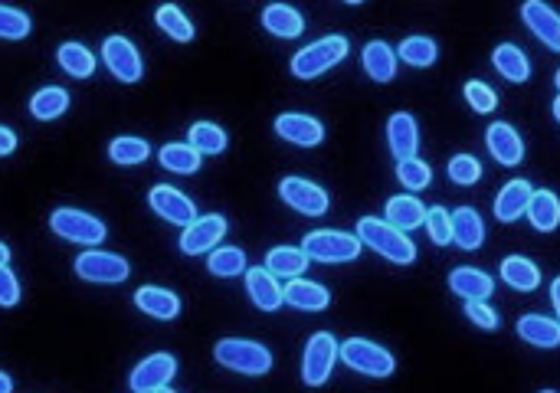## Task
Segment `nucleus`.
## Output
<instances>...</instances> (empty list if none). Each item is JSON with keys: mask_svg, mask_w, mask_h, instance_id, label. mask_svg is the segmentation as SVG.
Returning a JSON list of instances; mask_svg holds the SVG:
<instances>
[{"mask_svg": "<svg viewBox=\"0 0 560 393\" xmlns=\"http://www.w3.org/2000/svg\"><path fill=\"white\" fill-rule=\"evenodd\" d=\"M357 240L364 246H371L377 256H384L397 266H410L416 259V246L407 233H400L397 226H390L387 220L377 217H361L357 220Z\"/></svg>", "mask_w": 560, "mask_h": 393, "instance_id": "nucleus-1", "label": "nucleus"}, {"mask_svg": "<svg viewBox=\"0 0 560 393\" xmlns=\"http://www.w3.org/2000/svg\"><path fill=\"white\" fill-rule=\"evenodd\" d=\"M217 364L226 367L233 374H246V377H262L272 371V351L259 341H246V338H223L213 348Z\"/></svg>", "mask_w": 560, "mask_h": 393, "instance_id": "nucleus-2", "label": "nucleus"}, {"mask_svg": "<svg viewBox=\"0 0 560 393\" xmlns=\"http://www.w3.org/2000/svg\"><path fill=\"white\" fill-rule=\"evenodd\" d=\"M344 56H348V40L321 37L292 56V76L295 79H318V76H325L328 69H335Z\"/></svg>", "mask_w": 560, "mask_h": 393, "instance_id": "nucleus-3", "label": "nucleus"}, {"mask_svg": "<svg viewBox=\"0 0 560 393\" xmlns=\"http://www.w3.org/2000/svg\"><path fill=\"white\" fill-rule=\"evenodd\" d=\"M50 230L66 243H79V246H99L105 240V223L99 217H92L86 210L76 207H59L50 213Z\"/></svg>", "mask_w": 560, "mask_h": 393, "instance_id": "nucleus-4", "label": "nucleus"}, {"mask_svg": "<svg viewBox=\"0 0 560 393\" xmlns=\"http://www.w3.org/2000/svg\"><path fill=\"white\" fill-rule=\"evenodd\" d=\"M338 357L351 367V371L364 374V377H390L393 371H397V361H393V354L387 348H380L377 341H367V338L341 341Z\"/></svg>", "mask_w": 560, "mask_h": 393, "instance_id": "nucleus-5", "label": "nucleus"}, {"mask_svg": "<svg viewBox=\"0 0 560 393\" xmlns=\"http://www.w3.org/2000/svg\"><path fill=\"white\" fill-rule=\"evenodd\" d=\"M361 240L357 233H344V230H315L302 240V253L312 262H354L361 256Z\"/></svg>", "mask_w": 560, "mask_h": 393, "instance_id": "nucleus-6", "label": "nucleus"}, {"mask_svg": "<svg viewBox=\"0 0 560 393\" xmlns=\"http://www.w3.org/2000/svg\"><path fill=\"white\" fill-rule=\"evenodd\" d=\"M76 276L82 282H95V285H118L128 282L131 276V262L118 253H102V249H86L76 259Z\"/></svg>", "mask_w": 560, "mask_h": 393, "instance_id": "nucleus-7", "label": "nucleus"}, {"mask_svg": "<svg viewBox=\"0 0 560 393\" xmlns=\"http://www.w3.org/2000/svg\"><path fill=\"white\" fill-rule=\"evenodd\" d=\"M335 361H338V341L328 331H315L302 354V380L308 387H321L331 377V371H335Z\"/></svg>", "mask_w": 560, "mask_h": 393, "instance_id": "nucleus-8", "label": "nucleus"}, {"mask_svg": "<svg viewBox=\"0 0 560 393\" xmlns=\"http://www.w3.org/2000/svg\"><path fill=\"white\" fill-rule=\"evenodd\" d=\"M174 374H177V357L168 351H158V354H148L145 361H138V367L128 377V387L131 393H158L171 384Z\"/></svg>", "mask_w": 560, "mask_h": 393, "instance_id": "nucleus-9", "label": "nucleus"}, {"mask_svg": "<svg viewBox=\"0 0 560 393\" xmlns=\"http://www.w3.org/2000/svg\"><path fill=\"white\" fill-rule=\"evenodd\" d=\"M279 197H282V204L299 210L302 217H321V213H328V204H331L328 190L312 184V181H305V177H282Z\"/></svg>", "mask_w": 560, "mask_h": 393, "instance_id": "nucleus-10", "label": "nucleus"}, {"mask_svg": "<svg viewBox=\"0 0 560 393\" xmlns=\"http://www.w3.org/2000/svg\"><path fill=\"white\" fill-rule=\"evenodd\" d=\"M102 63L118 82H138L145 76V63H141V53L135 50V43L128 37H109L102 43Z\"/></svg>", "mask_w": 560, "mask_h": 393, "instance_id": "nucleus-11", "label": "nucleus"}, {"mask_svg": "<svg viewBox=\"0 0 560 393\" xmlns=\"http://www.w3.org/2000/svg\"><path fill=\"white\" fill-rule=\"evenodd\" d=\"M148 207L158 213L161 220H168L174 226H187L197 220V207H194V200H190L187 194H181L177 187H168V184H158V187H151V194H148Z\"/></svg>", "mask_w": 560, "mask_h": 393, "instance_id": "nucleus-12", "label": "nucleus"}, {"mask_svg": "<svg viewBox=\"0 0 560 393\" xmlns=\"http://www.w3.org/2000/svg\"><path fill=\"white\" fill-rule=\"evenodd\" d=\"M223 236H226V217H220V213H207V217H197L184 230V236H181V253L184 256L213 253V249L220 246Z\"/></svg>", "mask_w": 560, "mask_h": 393, "instance_id": "nucleus-13", "label": "nucleus"}, {"mask_svg": "<svg viewBox=\"0 0 560 393\" xmlns=\"http://www.w3.org/2000/svg\"><path fill=\"white\" fill-rule=\"evenodd\" d=\"M276 135L282 141H289V145H299V148H315L325 141V125L318 122L312 115H302V112H285L276 118Z\"/></svg>", "mask_w": 560, "mask_h": 393, "instance_id": "nucleus-14", "label": "nucleus"}, {"mask_svg": "<svg viewBox=\"0 0 560 393\" xmlns=\"http://www.w3.org/2000/svg\"><path fill=\"white\" fill-rule=\"evenodd\" d=\"M521 17H524V23H528V30L547 46V50L560 53V14L557 10L541 4V0H528V4L521 7Z\"/></svg>", "mask_w": 560, "mask_h": 393, "instance_id": "nucleus-15", "label": "nucleus"}, {"mask_svg": "<svg viewBox=\"0 0 560 393\" xmlns=\"http://www.w3.org/2000/svg\"><path fill=\"white\" fill-rule=\"evenodd\" d=\"M485 145H488V151H492V158L498 164H505V168H518V164L524 161V141H521V135L508 122L488 125Z\"/></svg>", "mask_w": 560, "mask_h": 393, "instance_id": "nucleus-16", "label": "nucleus"}, {"mask_svg": "<svg viewBox=\"0 0 560 393\" xmlns=\"http://www.w3.org/2000/svg\"><path fill=\"white\" fill-rule=\"evenodd\" d=\"M387 145L393 151V158H397V164L416 158V148H420V128H416V118L410 112H393L390 115Z\"/></svg>", "mask_w": 560, "mask_h": 393, "instance_id": "nucleus-17", "label": "nucleus"}, {"mask_svg": "<svg viewBox=\"0 0 560 393\" xmlns=\"http://www.w3.org/2000/svg\"><path fill=\"white\" fill-rule=\"evenodd\" d=\"M135 308L158 321H174L181 315V295L171 289H161V285H141L135 292Z\"/></svg>", "mask_w": 560, "mask_h": 393, "instance_id": "nucleus-18", "label": "nucleus"}, {"mask_svg": "<svg viewBox=\"0 0 560 393\" xmlns=\"http://www.w3.org/2000/svg\"><path fill=\"white\" fill-rule=\"evenodd\" d=\"M246 292H249V302H253L259 312H279L285 295H282V285L276 282L269 269H246Z\"/></svg>", "mask_w": 560, "mask_h": 393, "instance_id": "nucleus-19", "label": "nucleus"}, {"mask_svg": "<svg viewBox=\"0 0 560 393\" xmlns=\"http://www.w3.org/2000/svg\"><path fill=\"white\" fill-rule=\"evenodd\" d=\"M282 295H285V305L299 308V312H325L331 305V292L312 279H292L282 289Z\"/></svg>", "mask_w": 560, "mask_h": 393, "instance_id": "nucleus-20", "label": "nucleus"}, {"mask_svg": "<svg viewBox=\"0 0 560 393\" xmlns=\"http://www.w3.org/2000/svg\"><path fill=\"white\" fill-rule=\"evenodd\" d=\"M534 187L528 181H511L502 187V194L495 197V217L502 223H515L518 217H528Z\"/></svg>", "mask_w": 560, "mask_h": 393, "instance_id": "nucleus-21", "label": "nucleus"}, {"mask_svg": "<svg viewBox=\"0 0 560 393\" xmlns=\"http://www.w3.org/2000/svg\"><path fill=\"white\" fill-rule=\"evenodd\" d=\"M449 289L462 295L466 302H488V295L495 292V282L482 269H452L449 272Z\"/></svg>", "mask_w": 560, "mask_h": 393, "instance_id": "nucleus-22", "label": "nucleus"}, {"mask_svg": "<svg viewBox=\"0 0 560 393\" xmlns=\"http://www.w3.org/2000/svg\"><path fill=\"white\" fill-rule=\"evenodd\" d=\"M518 338L534 344V348H557L560 344V321L547 315H521L518 318Z\"/></svg>", "mask_w": 560, "mask_h": 393, "instance_id": "nucleus-23", "label": "nucleus"}, {"mask_svg": "<svg viewBox=\"0 0 560 393\" xmlns=\"http://www.w3.org/2000/svg\"><path fill=\"white\" fill-rule=\"evenodd\" d=\"M452 243L459 249H466V253H472V249H479L485 243V223L472 207H459L452 213Z\"/></svg>", "mask_w": 560, "mask_h": 393, "instance_id": "nucleus-24", "label": "nucleus"}, {"mask_svg": "<svg viewBox=\"0 0 560 393\" xmlns=\"http://www.w3.org/2000/svg\"><path fill=\"white\" fill-rule=\"evenodd\" d=\"M361 63H364V73L374 82H390L393 76H397V50H390L384 40L367 43L361 53Z\"/></svg>", "mask_w": 560, "mask_h": 393, "instance_id": "nucleus-25", "label": "nucleus"}, {"mask_svg": "<svg viewBox=\"0 0 560 393\" xmlns=\"http://www.w3.org/2000/svg\"><path fill=\"white\" fill-rule=\"evenodd\" d=\"M387 223L397 226L400 233H410L426 223V207L413 194H397L387 200Z\"/></svg>", "mask_w": 560, "mask_h": 393, "instance_id": "nucleus-26", "label": "nucleus"}, {"mask_svg": "<svg viewBox=\"0 0 560 393\" xmlns=\"http://www.w3.org/2000/svg\"><path fill=\"white\" fill-rule=\"evenodd\" d=\"M262 27H266L272 37L295 40L305 30V20H302L299 10L289 7V4H272V7L262 10Z\"/></svg>", "mask_w": 560, "mask_h": 393, "instance_id": "nucleus-27", "label": "nucleus"}, {"mask_svg": "<svg viewBox=\"0 0 560 393\" xmlns=\"http://www.w3.org/2000/svg\"><path fill=\"white\" fill-rule=\"evenodd\" d=\"M308 262L312 259H308L299 246H272L266 253V269L272 276H285V279H302Z\"/></svg>", "mask_w": 560, "mask_h": 393, "instance_id": "nucleus-28", "label": "nucleus"}, {"mask_svg": "<svg viewBox=\"0 0 560 393\" xmlns=\"http://www.w3.org/2000/svg\"><path fill=\"white\" fill-rule=\"evenodd\" d=\"M56 63H59V69H63L66 76H73V79H92L95 76V53H89L86 46L82 43H63L56 50Z\"/></svg>", "mask_w": 560, "mask_h": 393, "instance_id": "nucleus-29", "label": "nucleus"}, {"mask_svg": "<svg viewBox=\"0 0 560 393\" xmlns=\"http://www.w3.org/2000/svg\"><path fill=\"white\" fill-rule=\"evenodd\" d=\"M528 220L538 233H554L560 226V200L551 190H534L531 207H528Z\"/></svg>", "mask_w": 560, "mask_h": 393, "instance_id": "nucleus-30", "label": "nucleus"}, {"mask_svg": "<svg viewBox=\"0 0 560 393\" xmlns=\"http://www.w3.org/2000/svg\"><path fill=\"white\" fill-rule=\"evenodd\" d=\"M502 279L518 292H534L541 285V269L528 256H508L502 259Z\"/></svg>", "mask_w": 560, "mask_h": 393, "instance_id": "nucleus-31", "label": "nucleus"}, {"mask_svg": "<svg viewBox=\"0 0 560 393\" xmlns=\"http://www.w3.org/2000/svg\"><path fill=\"white\" fill-rule=\"evenodd\" d=\"M158 161H161V168L171 171V174H197L200 164H204V158H200L190 145H184V141H171V145H164L158 151Z\"/></svg>", "mask_w": 560, "mask_h": 393, "instance_id": "nucleus-32", "label": "nucleus"}, {"mask_svg": "<svg viewBox=\"0 0 560 393\" xmlns=\"http://www.w3.org/2000/svg\"><path fill=\"white\" fill-rule=\"evenodd\" d=\"M492 63H495V69H498V73H502L508 82H528V76H531V63H528V56H524L515 43H502V46H495Z\"/></svg>", "mask_w": 560, "mask_h": 393, "instance_id": "nucleus-33", "label": "nucleus"}, {"mask_svg": "<svg viewBox=\"0 0 560 393\" xmlns=\"http://www.w3.org/2000/svg\"><path fill=\"white\" fill-rule=\"evenodd\" d=\"M69 109V92L63 86H46L40 92H33L30 99V115L37 118V122H53Z\"/></svg>", "mask_w": 560, "mask_h": 393, "instance_id": "nucleus-34", "label": "nucleus"}, {"mask_svg": "<svg viewBox=\"0 0 560 393\" xmlns=\"http://www.w3.org/2000/svg\"><path fill=\"white\" fill-rule=\"evenodd\" d=\"M187 145L194 148L200 158L204 154H223L226 145H230V138H226V131L213 122H194L187 131Z\"/></svg>", "mask_w": 560, "mask_h": 393, "instance_id": "nucleus-35", "label": "nucleus"}, {"mask_svg": "<svg viewBox=\"0 0 560 393\" xmlns=\"http://www.w3.org/2000/svg\"><path fill=\"white\" fill-rule=\"evenodd\" d=\"M109 158L118 164V168H135V164H145L151 158V145L145 138H135V135L112 138Z\"/></svg>", "mask_w": 560, "mask_h": 393, "instance_id": "nucleus-36", "label": "nucleus"}, {"mask_svg": "<svg viewBox=\"0 0 560 393\" xmlns=\"http://www.w3.org/2000/svg\"><path fill=\"white\" fill-rule=\"evenodd\" d=\"M207 269H210V276H217V279L243 276V272H246V253L240 246H217L207 256Z\"/></svg>", "mask_w": 560, "mask_h": 393, "instance_id": "nucleus-37", "label": "nucleus"}, {"mask_svg": "<svg viewBox=\"0 0 560 393\" xmlns=\"http://www.w3.org/2000/svg\"><path fill=\"white\" fill-rule=\"evenodd\" d=\"M154 20H158V27L168 33L171 40H177V43H190V40H194V23L187 20V14H184L181 7L164 4V7H158Z\"/></svg>", "mask_w": 560, "mask_h": 393, "instance_id": "nucleus-38", "label": "nucleus"}, {"mask_svg": "<svg viewBox=\"0 0 560 393\" xmlns=\"http://www.w3.org/2000/svg\"><path fill=\"white\" fill-rule=\"evenodd\" d=\"M397 56L403 59V63L423 69V66H433V63H436L439 50H436V43H433L430 37H407V40L400 43Z\"/></svg>", "mask_w": 560, "mask_h": 393, "instance_id": "nucleus-39", "label": "nucleus"}, {"mask_svg": "<svg viewBox=\"0 0 560 393\" xmlns=\"http://www.w3.org/2000/svg\"><path fill=\"white\" fill-rule=\"evenodd\" d=\"M397 181L407 187V190H423L433 184V168L420 158H410V161H400L397 164Z\"/></svg>", "mask_w": 560, "mask_h": 393, "instance_id": "nucleus-40", "label": "nucleus"}, {"mask_svg": "<svg viewBox=\"0 0 560 393\" xmlns=\"http://www.w3.org/2000/svg\"><path fill=\"white\" fill-rule=\"evenodd\" d=\"M449 181L459 184V187H472L479 184L482 177V164L479 158H472V154H456V158H449Z\"/></svg>", "mask_w": 560, "mask_h": 393, "instance_id": "nucleus-41", "label": "nucleus"}, {"mask_svg": "<svg viewBox=\"0 0 560 393\" xmlns=\"http://www.w3.org/2000/svg\"><path fill=\"white\" fill-rule=\"evenodd\" d=\"M30 17L17 7H0V40H27Z\"/></svg>", "mask_w": 560, "mask_h": 393, "instance_id": "nucleus-42", "label": "nucleus"}, {"mask_svg": "<svg viewBox=\"0 0 560 393\" xmlns=\"http://www.w3.org/2000/svg\"><path fill=\"white\" fill-rule=\"evenodd\" d=\"M426 230H430V240L436 246L452 243V213L446 207H430L426 210Z\"/></svg>", "mask_w": 560, "mask_h": 393, "instance_id": "nucleus-43", "label": "nucleus"}, {"mask_svg": "<svg viewBox=\"0 0 560 393\" xmlns=\"http://www.w3.org/2000/svg\"><path fill=\"white\" fill-rule=\"evenodd\" d=\"M466 102L472 105L475 112H482V115H488V112H495L498 109V95L485 86V82H466Z\"/></svg>", "mask_w": 560, "mask_h": 393, "instance_id": "nucleus-44", "label": "nucleus"}, {"mask_svg": "<svg viewBox=\"0 0 560 393\" xmlns=\"http://www.w3.org/2000/svg\"><path fill=\"white\" fill-rule=\"evenodd\" d=\"M20 295H23L20 279L14 276V272H10V266H4V269H0V305L14 308L20 302Z\"/></svg>", "mask_w": 560, "mask_h": 393, "instance_id": "nucleus-45", "label": "nucleus"}, {"mask_svg": "<svg viewBox=\"0 0 560 393\" xmlns=\"http://www.w3.org/2000/svg\"><path fill=\"white\" fill-rule=\"evenodd\" d=\"M466 315H469L472 325H479L482 331H495L498 328L495 308H488L485 302H466Z\"/></svg>", "mask_w": 560, "mask_h": 393, "instance_id": "nucleus-46", "label": "nucleus"}, {"mask_svg": "<svg viewBox=\"0 0 560 393\" xmlns=\"http://www.w3.org/2000/svg\"><path fill=\"white\" fill-rule=\"evenodd\" d=\"M14 151H17V135L7 125H0V158H7Z\"/></svg>", "mask_w": 560, "mask_h": 393, "instance_id": "nucleus-47", "label": "nucleus"}, {"mask_svg": "<svg viewBox=\"0 0 560 393\" xmlns=\"http://www.w3.org/2000/svg\"><path fill=\"white\" fill-rule=\"evenodd\" d=\"M551 302H554V312H557V321H560V276L551 285Z\"/></svg>", "mask_w": 560, "mask_h": 393, "instance_id": "nucleus-48", "label": "nucleus"}, {"mask_svg": "<svg viewBox=\"0 0 560 393\" xmlns=\"http://www.w3.org/2000/svg\"><path fill=\"white\" fill-rule=\"evenodd\" d=\"M0 393H14V380H10V374L0 371Z\"/></svg>", "mask_w": 560, "mask_h": 393, "instance_id": "nucleus-49", "label": "nucleus"}, {"mask_svg": "<svg viewBox=\"0 0 560 393\" xmlns=\"http://www.w3.org/2000/svg\"><path fill=\"white\" fill-rule=\"evenodd\" d=\"M7 262H10V246H7V243H0V269H4Z\"/></svg>", "mask_w": 560, "mask_h": 393, "instance_id": "nucleus-50", "label": "nucleus"}, {"mask_svg": "<svg viewBox=\"0 0 560 393\" xmlns=\"http://www.w3.org/2000/svg\"><path fill=\"white\" fill-rule=\"evenodd\" d=\"M554 118H557V122H560V95H557V99H554Z\"/></svg>", "mask_w": 560, "mask_h": 393, "instance_id": "nucleus-51", "label": "nucleus"}, {"mask_svg": "<svg viewBox=\"0 0 560 393\" xmlns=\"http://www.w3.org/2000/svg\"><path fill=\"white\" fill-rule=\"evenodd\" d=\"M554 82H557V92H560V69H557V76H554Z\"/></svg>", "mask_w": 560, "mask_h": 393, "instance_id": "nucleus-52", "label": "nucleus"}, {"mask_svg": "<svg viewBox=\"0 0 560 393\" xmlns=\"http://www.w3.org/2000/svg\"><path fill=\"white\" fill-rule=\"evenodd\" d=\"M158 393H177V390H171V387H164V390H158Z\"/></svg>", "mask_w": 560, "mask_h": 393, "instance_id": "nucleus-53", "label": "nucleus"}, {"mask_svg": "<svg viewBox=\"0 0 560 393\" xmlns=\"http://www.w3.org/2000/svg\"><path fill=\"white\" fill-rule=\"evenodd\" d=\"M541 393H557V390H541Z\"/></svg>", "mask_w": 560, "mask_h": 393, "instance_id": "nucleus-54", "label": "nucleus"}]
</instances>
